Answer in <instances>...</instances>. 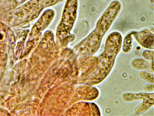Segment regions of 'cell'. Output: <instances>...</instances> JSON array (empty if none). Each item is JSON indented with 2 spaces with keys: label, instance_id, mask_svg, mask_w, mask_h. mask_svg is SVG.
<instances>
[{
  "label": "cell",
  "instance_id": "obj_1",
  "mask_svg": "<svg viewBox=\"0 0 154 116\" xmlns=\"http://www.w3.org/2000/svg\"><path fill=\"white\" fill-rule=\"evenodd\" d=\"M150 29H145L138 32H133L137 41L144 47H153V31Z\"/></svg>",
  "mask_w": 154,
  "mask_h": 116
}]
</instances>
